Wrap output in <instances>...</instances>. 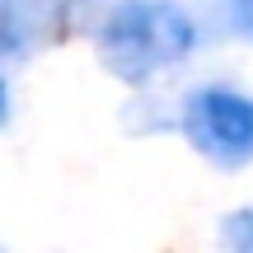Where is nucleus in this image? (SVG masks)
<instances>
[{
	"instance_id": "4",
	"label": "nucleus",
	"mask_w": 253,
	"mask_h": 253,
	"mask_svg": "<svg viewBox=\"0 0 253 253\" xmlns=\"http://www.w3.org/2000/svg\"><path fill=\"white\" fill-rule=\"evenodd\" d=\"M225 244L230 253H253V207H239L225 216Z\"/></svg>"
},
{
	"instance_id": "5",
	"label": "nucleus",
	"mask_w": 253,
	"mask_h": 253,
	"mask_svg": "<svg viewBox=\"0 0 253 253\" xmlns=\"http://www.w3.org/2000/svg\"><path fill=\"white\" fill-rule=\"evenodd\" d=\"M230 28L253 38V0H230Z\"/></svg>"
},
{
	"instance_id": "3",
	"label": "nucleus",
	"mask_w": 253,
	"mask_h": 253,
	"mask_svg": "<svg viewBox=\"0 0 253 253\" xmlns=\"http://www.w3.org/2000/svg\"><path fill=\"white\" fill-rule=\"evenodd\" d=\"M61 24V0H0V42L5 56H24L28 47L52 42Z\"/></svg>"
},
{
	"instance_id": "2",
	"label": "nucleus",
	"mask_w": 253,
	"mask_h": 253,
	"mask_svg": "<svg viewBox=\"0 0 253 253\" xmlns=\"http://www.w3.org/2000/svg\"><path fill=\"white\" fill-rule=\"evenodd\" d=\"M183 131L207 160L244 164L253 160V99L220 89V84H207L183 108Z\"/></svg>"
},
{
	"instance_id": "1",
	"label": "nucleus",
	"mask_w": 253,
	"mask_h": 253,
	"mask_svg": "<svg viewBox=\"0 0 253 253\" xmlns=\"http://www.w3.org/2000/svg\"><path fill=\"white\" fill-rule=\"evenodd\" d=\"M197 28L169 0H126L118 5L99 28V56L118 80L141 84L160 66H173L192 52Z\"/></svg>"
}]
</instances>
